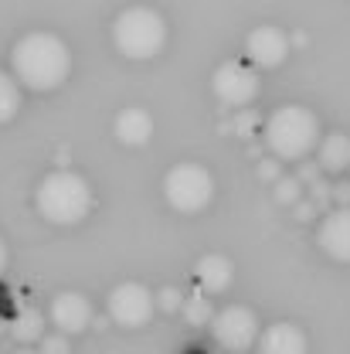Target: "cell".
I'll list each match as a JSON object with an SVG mask.
<instances>
[{"label":"cell","instance_id":"ba28073f","mask_svg":"<svg viewBox=\"0 0 350 354\" xmlns=\"http://www.w3.org/2000/svg\"><path fill=\"white\" fill-rule=\"evenodd\" d=\"M109 320H116L119 327H143L150 317H153V293L143 286V283H119L109 300Z\"/></svg>","mask_w":350,"mask_h":354},{"label":"cell","instance_id":"f1b7e54d","mask_svg":"<svg viewBox=\"0 0 350 354\" xmlns=\"http://www.w3.org/2000/svg\"><path fill=\"white\" fill-rule=\"evenodd\" d=\"M3 330H7V320H3V317H0V334H3Z\"/></svg>","mask_w":350,"mask_h":354},{"label":"cell","instance_id":"83f0119b","mask_svg":"<svg viewBox=\"0 0 350 354\" xmlns=\"http://www.w3.org/2000/svg\"><path fill=\"white\" fill-rule=\"evenodd\" d=\"M7 259H10V256H7V245H3V239H0V272L7 269Z\"/></svg>","mask_w":350,"mask_h":354},{"label":"cell","instance_id":"4316f807","mask_svg":"<svg viewBox=\"0 0 350 354\" xmlns=\"http://www.w3.org/2000/svg\"><path fill=\"white\" fill-rule=\"evenodd\" d=\"M313 215H316V208H313L309 201H296V218H300V221H309Z\"/></svg>","mask_w":350,"mask_h":354},{"label":"cell","instance_id":"7402d4cb","mask_svg":"<svg viewBox=\"0 0 350 354\" xmlns=\"http://www.w3.org/2000/svg\"><path fill=\"white\" fill-rule=\"evenodd\" d=\"M309 198H313L309 205H313L316 212H320V208H330V205H333V201H330V184H327L323 177L309 184Z\"/></svg>","mask_w":350,"mask_h":354},{"label":"cell","instance_id":"3957f363","mask_svg":"<svg viewBox=\"0 0 350 354\" xmlns=\"http://www.w3.org/2000/svg\"><path fill=\"white\" fill-rule=\"evenodd\" d=\"M320 143V116L307 106H279L265 120V147L279 160H303Z\"/></svg>","mask_w":350,"mask_h":354},{"label":"cell","instance_id":"9c48e42d","mask_svg":"<svg viewBox=\"0 0 350 354\" xmlns=\"http://www.w3.org/2000/svg\"><path fill=\"white\" fill-rule=\"evenodd\" d=\"M289 35L275 24H259L255 31H249L245 38V58L249 65L259 72V68H279L289 55Z\"/></svg>","mask_w":350,"mask_h":354},{"label":"cell","instance_id":"d4e9b609","mask_svg":"<svg viewBox=\"0 0 350 354\" xmlns=\"http://www.w3.org/2000/svg\"><path fill=\"white\" fill-rule=\"evenodd\" d=\"M320 174H323V171H320L313 160H300V174H293V177H296L300 184H313V180H320Z\"/></svg>","mask_w":350,"mask_h":354},{"label":"cell","instance_id":"cb8c5ba5","mask_svg":"<svg viewBox=\"0 0 350 354\" xmlns=\"http://www.w3.org/2000/svg\"><path fill=\"white\" fill-rule=\"evenodd\" d=\"M330 201H333L337 208H350V180L330 184Z\"/></svg>","mask_w":350,"mask_h":354},{"label":"cell","instance_id":"52a82bcc","mask_svg":"<svg viewBox=\"0 0 350 354\" xmlns=\"http://www.w3.org/2000/svg\"><path fill=\"white\" fill-rule=\"evenodd\" d=\"M211 92L231 109H249V102L259 95V72L242 58H228L211 75Z\"/></svg>","mask_w":350,"mask_h":354},{"label":"cell","instance_id":"603a6c76","mask_svg":"<svg viewBox=\"0 0 350 354\" xmlns=\"http://www.w3.org/2000/svg\"><path fill=\"white\" fill-rule=\"evenodd\" d=\"M68 337H61V334H44L41 337V351L38 354H68Z\"/></svg>","mask_w":350,"mask_h":354},{"label":"cell","instance_id":"5b68a950","mask_svg":"<svg viewBox=\"0 0 350 354\" xmlns=\"http://www.w3.org/2000/svg\"><path fill=\"white\" fill-rule=\"evenodd\" d=\"M164 198L180 215H197L215 201V174L201 164H174L164 177Z\"/></svg>","mask_w":350,"mask_h":354},{"label":"cell","instance_id":"44dd1931","mask_svg":"<svg viewBox=\"0 0 350 354\" xmlns=\"http://www.w3.org/2000/svg\"><path fill=\"white\" fill-rule=\"evenodd\" d=\"M180 304H184V293H180L177 286H164V290L153 297V307H160L164 313H177Z\"/></svg>","mask_w":350,"mask_h":354},{"label":"cell","instance_id":"ac0fdd59","mask_svg":"<svg viewBox=\"0 0 350 354\" xmlns=\"http://www.w3.org/2000/svg\"><path fill=\"white\" fill-rule=\"evenodd\" d=\"M21 109V86L14 82V75L0 72V123H10Z\"/></svg>","mask_w":350,"mask_h":354},{"label":"cell","instance_id":"7a4b0ae2","mask_svg":"<svg viewBox=\"0 0 350 354\" xmlns=\"http://www.w3.org/2000/svg\"><path fill=\"white\" fill-rule=\"evenodd\" d=\"M35 205L51 225H79L92 212V187L75 171H51L35 191Z\"/></svg>","mask_w":350,"mask_h":354},{"label":"cell","instance_id":"d6986e66","mask_svg":"<svg viewBox=\"0 0 350 354\" xmlns=\"http://www.w3.org/2000/svg\"><path fill=\"white\" fill-rule=\"evenodd\" d=\"M300 194H303V184H300L293 174L275 180V201H279V205H296Z\"/></svg>","mask_w":350,"mask_h":354},{"label":"cell","instance_id":"8992f818","mask_svg":"<svg viewBox=\"0 0 350 354\" xmlns=\"http://www.w3.org/2000/svg\"><path fill=\"white\" fill-rule=\"evenodd\" d=\"M211 334L224 351H249L255 348L262 327H259V317L252 307H242V304H228L224 310H218L211 317Z\"/></svg>","mask_w":350,"mask_h":354},{"label":"cell","instance_id":"6da1fadb","mask_svg":"<svg viewBox=\"0 0 350 354\" xmlns=\"http://www.w3.org/2000/svg\"><path fill=\"white\" fill-rule=\"evenodd\" d=\"M14 82L31 92H51L72 72V51L55 31H31L10 51Z\"/></svg>","mask_w":350,"mask_h":354},{"label":"cell","instance_id":"484cf974","mask_svg":"<svg viewBox=\"0 0 350 354\" xmlns=\"http://www.w3.org/2000/svg\"><path fill=\"white\" fill-rule=\"evenodd\" d=\"M259 177L275 184V180L282 177V171H279V160H262V164H259Z\"/></svg>","mask_w":350,"mask_h":354},{"label":"cell","instance_id":"4fadbf2b","mask_svg":"<svg viewBox=\"0 0 350 354\" xmlns=\"http://www.w3.org/2000/svg\"><path fill=\"white\" fill-rule=\"evenodd\" d=\"M194 276H197V286H201V293H204V297H208V293H224V290L231 286L235 266H231L228 256H221V252H208V256H201V259H197Z\"/></svg>","mask_w":350,"mask_h":354},{"label":"cell","instance_id":"f546056e","mask_svg":"<svg viewBox=\"0 0 350 354\" xmlns=\"http://www.w3.org/2000/svg\"><path fill=\"white\" fill-rule=\"evenodd\" d=\"M14 354H38V351H28V348H21V351H14Z\"/></svg>","mask_w":350,"mask_h":354},{"label":"cell","instance_id":"ffe728a7","mask_svg":"<svg viewBox=\"0 0 350 354\" xmlns=\"http://www.w3.org/2000/svg\"><path fill=\"white\" fill-rule=\"evenodd\" d=\"M255 127H259V113L255 109H235V120H231L235 136H252Z\"/></svg>","mask_w":350,"mask_h":354},{"label":"cell","instance_id":"e0dca14e","mask_svg":"<svg viewBox=\"0 0 350 354\" xmlns=\"http://www.w3.org/2000/svg\"><path fill=\"white\" fill-rule=\"evenodd\" d=\"M180 313H184V320H187L191 327H208V324H211V317H215L211 297H204L201 290L187 293V297H184V304H180Z\"/></svg>","mask_w":350,"mask_h":354},{"label":"cell","instance_id":"9a60e30c","mask_svg":"<svg viewBox=\"0 0 350 354\" xmlns=\"http://www.w3.org/2000/svg\"><path fill=\"white\" fill-rule=\"evenodd\" d=\"M320 171H330V174H344L350 171V136L347 133H327L320 140V160H316Z\"/></svg>","mask_w":350,"mask_h":354},{"label":"cell","instance_id":"30bf717a","mask_svg":"<svg viewBox=\"0 0 350 354\" xmlns=\"http://www.w3.org/2000/svg\"><path fill=\"white\" fill-rule=\"evenodd\" d=\"M92 320H95V313H92L88 297L75 293V290H65V293H58V297L51 300V324L58 327L61 337H68V334H82Z\"/></svg>","mask_w":350,"mask_h":354},{"label":"cell","instance_id":"5bb4252c","mask_svg":"<svg viewBox=\"0 0 350 354\" xmlns=\"http://www.w3.org/2000/svg\"><path fill=\"white\" fill-rule=\"evenodd\" d=\"M116 140L123 147H143L150 136H153V116L143 109V106H126L119 116H116Z\"/></svg>","mask_w":350,"mask_h":354},{"label":"cell","instance_id":"8fae6325","mask_svg":"<svg viewBox=\"0 0 350 354\" xmlns=\"http://www.w3.org/2000/svg\"><path fill=\"white\" fill-rule=\"evenodd\" d=\"M316 242L320 249L337 259V263H350V208H333L327 212L320 228H316Z\"/></svg>","mask_w":350,"mask_h":354},{"label":"cell","instance_id":"7c38bea8","mask_svg":"<svg viewBox=\"0 0 350 354\" xmlns=\"http://www.w3.org/2000/svg\"><path fill=\"white\" fill-rule=\"evenodd\" d=\"M255 344H259V354H307V348H309L303 327H296L289 320L269 324L262 334H259Z\"/></svg>","mask_w":350,"mask_h":354},{"label":"cell","instance_id":"2e32d148","mask_svg":"<svg viewBox=\"0 0 350 354\" xmlns=\"http://www.w3.org/2000/svg\"><path fill=\"white\" fill-rule=\"evenodd\" d=\"M10 334L17 344H35L44 337V313L38 307L17 310V317L10 320Z\"/></svg>","mask_w":350,"mask_h":354},{"label":"cell","instance_id":"277c9868","mask_svg":"<svg viewBox=\"0 0 350 354\" xmlns=\"http://www.w3.org/2000/svg\"><path fill=\"white\" fill-rule=\"evenodd\" d=\"M113 44L133 62L157 58L167 44V21L153 7H126L113 24Z\"/></svg>","mask_w":350,"mask_h":354}]
</instances>
